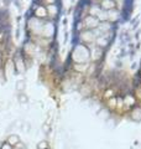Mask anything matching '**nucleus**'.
Returning a JSON list of instances; mask_svg holds the SVG:
<instances>
[{
	"mask_svg": "<svg viewBox=\"0 0 141 149\" xmlns=\"http://www.w3.org/2000/svg\"><path fill=\"white\" fill-rule=\"evenodd\" d=\"M17 101L20 104H26L27 101H29V98H27V96L25 95V93H20V95H17Z\"/></svg>",
	"mask_w": 141,
	"mask_h": 149,
	"instance_id": "nucleus-9",
	"label": "nucleus"
},
{
	"mask_svg": "<svg viewBox=\"0 0 141 149\" xmlns=\"http://www.w3.org/2000/svg\"><path fill=\"white\" fill-rule=\"evenodd\" d=\"M37 149H48V142L41 141L39 144H37Z\"/></svg>",
	"mask_w": 141,
	"mask_h": 149,
	"instance_id": "nucleus-11",
	"label": "nucleus"
},
{
	"mask_svg": "<svg viewBox=\"0 0 141 149\" xmlns=\"http://www.w3.org/2000/svg\"><path fill=\"white\" fill-rule=\"evenodd\" d=\"M6 142L10 144V146H12L14 148H15L19 143L21 142V139H20V137L17 136V134H10V136L8 137V139H6Z\"/></svg>",
	"mask_w": 141,
	"mask_h": 149,
	"instance_id": "nucleus-3",
	"label": "nucleus"
},
{
	"mask_svg": "<svg viewBox=\"0 0 141 149\" xmlns=\"http://www.w3.org/2000/svg\"><path fill=\"white\" fill-rule=\"evenodd\" d=\"M114 6H115V3L113 1V0H104V1L102 3V8H103V9H106L108 11L113 10V9H114Z\"/></svg>",
	"mask_w": 141,
	"mask_h": 149,
	"instance_id": "nucleus-6",
	"label": "nucleus"
},
{
	"mask_svg": "<svg viewBox=\"0 0 141 149\" xmlns=\"http://www.w3.org/2000/svg\"><path fill=\"white\" fill-rule=\"evenodd\" d=\"M0 66H1V55H0Z\"/></svg>",
	"mask_w": 141,
	"mask_h": 149,
	"instance_id": "nucleus-16",
	"label": "nucleus"
},
{
	"mask_svg": "<svg viewBox=\"0 0 141 149\" xmlns=\"http://www.w3.org/2000/svg\"><path fill=\"white\" fill-rule=\"evenodd\" d=\"M81 39L83 41H87V42H92V41L94 40V35L92 34L91 31H86V32H83V34L81 35Z\"/></svg>",
	"mask_w": 141,
	"mask_h": 149,
	"instance_id": "nucleus-7",
	"label": "nucleus"
},
{
	"mask_svg": "<svg viewBox=\"0 0 141 149\" xmlns=\"http://www.w3.org/2000/svg\"><path fill=\"white\" fill-rule=\"evenodd\" d=\"M86 24H87V26H89V27H95V26H98V19H97L95 16L89 15V16H87V19H86Z\"/></svg>",
	"mask_w": 141,
	"mask_h": 149,
	"instance_id": "nucleus-5",
	"label": "nucleus"
},
{
	"mask_svg": "<svg viewBox=\"0 0 141 149\" xmlns=\"http://www.w3.org/2000/svg\"><path fill=\"white\" fill-rule=\"evenodd\" d=\"M48 15V13H47V9L45 6H37V9L35 10V16L39 17V19H44Z\"/></svg>",
	"mask_w": 141,
	"mask_h": 149,
	"instance_id": "nucleus-4",
	"label": "nucleus"
},
{
	"mask_svg": "<svg viewBox=\"0 0 141 149\" xmlns=\"http://www.w3.org/2000/svg\"><path fill=\"white\" fill-rule=\"evenodd\" d=\"M97 44L99 46H105L108 44V41H106V39H103V37H98V39H97Z\"/></svg>",
	"mask_w": 141,
	"mask_h": 149,
	"instance_id": "nucleus-14",
	"label": "nucleus"
},
{
	"mask_svg": "<svg viewBox=\"0 0 141 149\" xmlns=\"http://www.w3.org/2000/svg\"><path fill=\"white\" fill-rule=\"evenodd\" d=\"M124 102L125 104H128L130 107H135V103H136V100L133 95H126V97L124 98Z\"/></svg>",
	"mask_w": 141,
	"mask_h": 149,
	"instance_id": "nucleus-8",
	"label": "nucleus"
},
{
	"mask_svg": "<svg viewBox=\"0 0 141 149\" xmlns=\"http://www.w3.org/2000/svg\"><path fill=\"white\" fill-rule=\"evenodd\" d=\"M15 67H16V70H17V72H22L24 70H25V66L22 65L21 58H17V60H16V65H15Z\"/></svg>",
	"mask_w": 141,
	"mask_h": 149,
	"instance_id": "nucleus-10",
	"label": "nucleus"
},
{
	"mask_svg": "<svg viewBox=\"0 0 141 149\" xmlns=\"http://www.w3.org/2000/svg\"><path fill=\"white\" fill-rule=\"evenodd\" d=\"M130 118L134 120V122H141V107L135 106L133 107V109L130 112Z\"/></svg>",
	"mask_w": 141,
	"mask_h": 149,
	"instance_id": "nucleus-2",
	"label": "nucleus"
},
{
	"mask_svg": "<svg viewBox=\"0 0 141 149\" xmlns=\"http://www.w3.org/2000/svg\"><path fill=\"white\" fill-rule=\"evenodd\" d=\"M0 149H15V148H14L12 146H10L8 142H4L1 146H0Z\"/></svg>",
	"mask_w": 141,
	"mask_h": 149,
	"instance_id": "nucleus-15",
	"label": "nucleus"
},
{
	"mask_svg": "<svg viewBox=\"0 0 141 149\" xmlns=\"http://www.w3.org/2000/svg\"><path fill=\"white\" fill-rule=\"evenodd\" d=\"M24 88H25V81H17V83H16V90L21 93L24 91Z\"/></svg>",
	"mask_w": 141,
	"mask_h": 149,
	"instance_id": "nucleus-12",
	"label": "nucleus"
},
{
	"mask_svg": "<svg viewBox=\"0 0 141 149\" xmlns=\"http://www.w3.org/2000/svg\"><path fill=\"white\" fill-rule=\"evenodd\" d=\"M72 57H73L74 61H77V62H84V61H87L88 57H89V50L86 47V46L79 45L74 49Z\"/></svg>",
	"mask_w": 141,
	"mask_h": 149,
	"instance_id": "nucleus-1",
	"label": "nucleus"
},
{
	"mask_svg": "<svg viewBox=\"0 0 141 149\" xmlns=\"http://www.w3.org/2000/svg\"><path fill=\"white\" fill-rule=\"evenodd\" d=\"M46 9H47V13H50V11H51V13H53V14H57V11H58V10H57V8H56V5H53V4L48 5Z\"/></svg>",
	"mask_w": 141,
	"mask_h": 149,
	"instance_id": "nucleus-13",
	"label": "nucleus"
}]
</instances>
